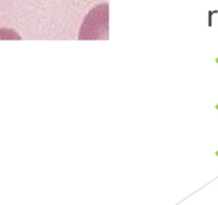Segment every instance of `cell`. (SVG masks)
Wrapping results in <instances>:
<instances>
[{"label":"cell","mask_w":218,"mask_h":205,"mask_svg":"<svg viewBox=\"0 0 218 205\" xmlns=\"http://www.w3.org/2000/svg\"><path fill=\"white\" fill-rule=\"evenodd\" d=\"M108 32V5H99L87 15L80 30L79 39H103Z\"/></svg>","instance_id":"cell-1"}]
</instances>
